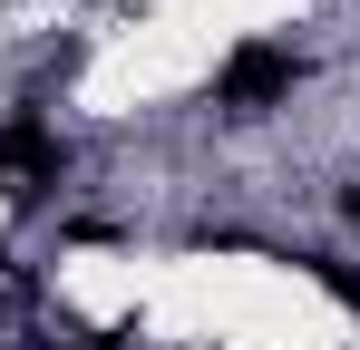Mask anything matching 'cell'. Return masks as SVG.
I'll list each match as a JSON object with an SVG mask.
<instances>
[{
  "instance_id": "obj_1",
  "label": "cell",
  "mask_w": 360,
  "mask_h": 350,
  "mask_svg": "<svg viewBox=\"0 0 360 350\" xmlns=\"http://www.w3.org/2000/svg\"><path fill=\"white\" fill-rule=\"evenodd\" d=\"M302 78H311V58H302L292 39H243V49H224V68H214V108L253 127V117L292 108Z\"/></svg>"
},
{
  "instance_id": "obj_2",
  "label": "cell",
  "mask_w": 360,
  "mask_h": 350,
  "mask_svg": "<svg viewBox=\"0 0 360 350\" xmlns=\"http://www.w3.org/2000/svg\"><path fill=\"white\" fill-rule=\"evenodd\" d=\"M292 263H302V273H311V283H321V292L360 321V263H351V253H292Z\"/></svg>"
},
{
  "instance_id": "obj_3",
  "label": "cell",
  "mask_w": 360,
  "mask_h": 350,
  "mask_svg": "<svg viewBox=\"0 0 360 350\" xmlns=\"http://www.w3.org/2000/svg\"><path fill=\"white\" fill-rule=\"evenodd\" d=\"M341 214H351V224H360V175H351V185H341Z\"/></svg>"
}]
</instances>
